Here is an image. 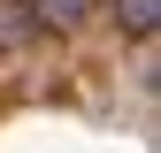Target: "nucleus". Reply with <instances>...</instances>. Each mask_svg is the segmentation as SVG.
<instances>
[{"label": "nucleus", "mask_w": 161, "mask_h": 153, "mask_svg": "<svg viewBox=\"0 0 161 153\" xmlns=\"http://www.w3.org/2000/svg\"><path fill=\"white\" fill-rule=\"evenodd\" d=\"M153 15H161V0H115V23L130 38H153Z\"/></svg>", "instance_id": "7ed1b4c3"}, {"label": "nucleus", "mask_w": 161, "mask_h": 153, "mask_svg": "<svg viewBox=\"0 0 161 153\" xmlns=\"http://www.w3.org/2000/svg\"><path fill=\"white\" fill-rule=\"evenodd\" d=\"M31 15H38V31H69L92 15V0H31Z\"/></svg>", "instance_id": "f03ea898"}, {"label": "nucleus", "mask_w": 161, "mask_h": 153, "mask_svg": "<svg viewBox=\"0 0 161 153\" xmlns=\"http://www.w3.org/2000/svg\"><path fill=\"white\" fill-rule=\"evenodd\" d=\"M38 38V15H31V0H0V54H23Z\"/></svg>", "instance_id": "f257e3e1"}]
</instances>
